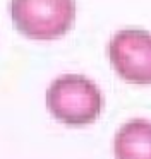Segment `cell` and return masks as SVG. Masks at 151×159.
Instances as JSON below:
<instances>
[{
  "mask_svg": "<svg viewBox=\"0 0 151 159\" xmlns=\"http://www.w3.org/2000/svg\"><path fill=\"white\" fill-rule=\"evenodd\" d=\"M106 53L119 77L139 86L151 84V33L122 29L110 39Z\"/></svg>",
  "mask_w": 151,
  "mask_h": 159,
  "instance_id": "cell-3",
  "label": "cell"
},
{
  "mask_svg": "<svg viewBox=\"0 0 151 159\" xmlns=\"http://www.w3.org/2000/svg\"><path fill=\"white\" fill-rule=\"evenodd\" d=\"M103 94L91 79L79 74L60 75L46 89V108L58 121L69 127H84L100 116Z\"/></svg>",
  "mask_w": 151,
  "mask_h": 159,
  "instance_id": "cell-1",
  "label": "cell"
},
{
  "mask_svg": "<svg viewBox=\"0 0 151 159\" xmlns=\"http://www.w3.org/2000/svg\"><path fill=\"white\" fill-rule=\"evenodd\" d=\"M115 159H151V121L134 118L120 127L113 140Z\"/></svg>",
  "mask_w": 151,
  "mask_h": 159,
  "instance_id": "cell-4",
  "label": "cell"
},
{
  "mask_svg": "<svg viewBox=\"0 0 151 159\" xmlns=\"http://www.w3.org/2000/svg\"><path fill=\"white\" fill-rule=\"evenodd\" d=\"M16 29L31 39L62 38L76 21V0H10Z\"/></svg>",
  "mask_w": 151,
  "mask_h": 159,
  "instance_id": "cell-2",
  "label": "cell"
}]
</instances>
